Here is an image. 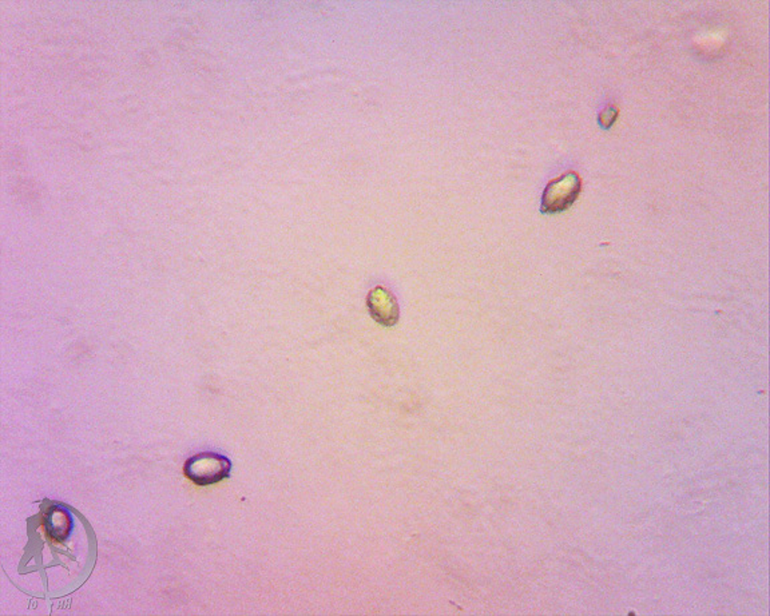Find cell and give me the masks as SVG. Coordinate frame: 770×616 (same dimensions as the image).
Here are the masks:
<instances>
[{"instance_id":"3","label":"cell","mask_w":770,"mask_h":616,"mask_svg":"<svg viewBox=\"0 0 770 616\" xmlns=\"http://www.w3.org/2000/svg\"><path fill=\"white\" fill-rule=\"evenodd\" d=\"M371 316L384 326H393L399 322V305L392 292L384 286H376L367 297Z\"/></svg>"},{"instance_id":"1","label":"cell","mask_w":770,"mask_h":616,"mask_svg":"<svg viewBox=\"0 0 770 616\" xmlns=\"http://www.w3.org/2000/svg\"><path fill=\"white\" fill-rule=\"evenodd\" d=\"M232 463L225 456L205 452L185 463L184 474L197 486H207L229 479Z\"/></svg>"},{"instance_id":"4","label":"cell","mask_w":770,"mask_h":616,"mask_svg":"<svg viewBox=\"0 0 770 616\" xmlns=\"http://www.w3.org/2000/svg\"><path fill=\"white\" fill-rule=\"evenodd\" d=\"M618 117V110L614 108L606 109L602 114L600 115V122L603 128L607 129L610 126H612V123L615 122Z\"/></svg>"},{"instance_id":"2","label":"cell","mask_w":770,"mask_h":616,"mask_svg":"<svg viewBox=\"0 0 770 616\" xmlns=\"http://www.w3.org/2000/svg\"><path fill=\"white\" fill-rule=\"evenodd\" d=\"M581 190V181L577 174H564L559 179L551 182L544 194L542 210L547 213L562 212L572 207Z\"/></svg>"}]
</instances>
